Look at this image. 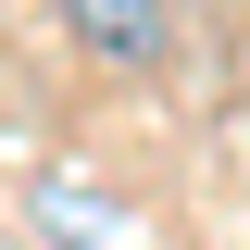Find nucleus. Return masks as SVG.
Wrapping results in <instances>:
<instances>
[{"label": "nucleus", "mask_w": 250, "mask_h": 250, "mask_svg": "<svg viewBox=\"0 0 250 250\" xmlns=\"http://www.w3.org/2000/svg\"><path fill=\"white\" fill-rule=\"evenodd\" d=\"M50 25H62V50L100 62V75L175 62V0H50Z\"/></svg>", "instance_id": "1"}]
</instances>
